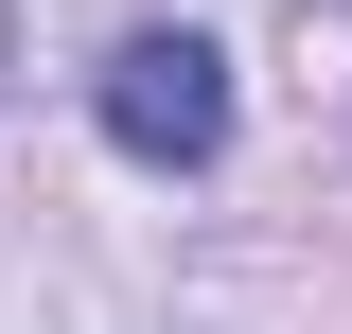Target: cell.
<instances>
[{
	"label": "cell",
	"mask_w": 352,
	"mask_h": 334,
	"mask_svg": "<svg viewBox=\"0 0 352 334\" xmlns=\"http://www.w3.org/2000/svg\"><path fill=\"white\" fill-rule=\"evenodd\" d=\"M106 141L159 159V176L229 159V53L212 36H124V53H106Z\"/></svg>",
	"instance_id": "cell-1"
}]
</instances>
